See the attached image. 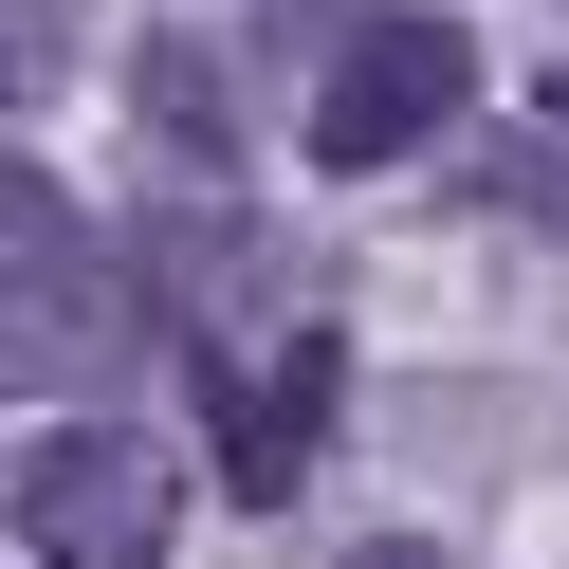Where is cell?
I'll return each instance as SVG.
<instances>
[{
    "label": "cell",
    "instance_id": "cell-1",
    "mask_svg": "<svg viewBox=\"0 0 569 569\" xmlns=\"http://www.w3.org/2000/svg\"><path fill=\"white\" fill-rule=\"evenodd\" d=\"M0 532H19L38 569H166V532H184V459H166L148 422L74 405V422H38V441L0 459Z\"/></svg>",
    "mask_w": 569,
    "mask_h": 569
},
{
    "label": "cell",
    "instance_id": "cell-9",
    "mask_svg": "<svg viewBox=\"0 0 569 569\" xmlns=\"http://www.w3.org/2000/svg\"><path fill=\"white\" fill-rule=\"evenodd\" d=\"M331 569H441V532H349Z\"/></svg>",
    "mask_w": 569,
    "mask_h": 569
},
{
    "label": "cell",
    "instance_id": "cell-8",
    "mask_svg": "<svg viewBox=\"0 0 569 569\" xmlns=\"http://www.w3.org/2000/svg\"><path fill=\"white\" fill-rule=\"evenodd\" d=\"M56 56V0H0V111H19V74Z\"/></svg>",
    "mask_w": 569,
    "mask_h": 569
},
{
    "label": "cell",
    "instance_id": "cell-4",
    "mask_svg": "<svg viewBox=\"0 0 569 569\" xmlns=\"http://www.w3.org/2000/svg\"><path fill=\"white\" fill-rule=\"evenodd\" d=\"M331 386H349V349L295 331V349H276V368L221 405V496H258V515H276V496L312 478V441H331Z\"/></svg>",
    "mask_w": 569,
    "mask_h": 569
},
{
    "label": "cell",
    "instance_id": "cell-2",
    "mask_svg": "<svg viewBox=\"0 0 569 569\" xmlns=\"http://www.w3.org/2000/svg\"><path fill=\"white\" fill-rule=\"evenodd\" d=\"M459 111H478V38L422 19V0H368V19L312 56V111H295V129H312L331 184H368V166H422Z\"/></svg>",
    "mask_w": 569,
    "mask_h": 569
},
{
    "label": "cell",
    "instance_id": "cell-5",
    "mask_svg": "<svg viewBox=\"0 0 569 569\" xmlns=\"http://www.w3.org/2000/svg\"><path fill=\"white\" fill-rule=\"evenodd\" d=\"M129 92H148V129H166L184 166H239V74H221L202 38H148V56H129Z\"/></svg>",
    "mask_w": 569,
    "mask_h": 569
},
{
    "label": "cell",
    "instance_id": "cell-10",
    "mask_svg": "<svg viewBox=\"0 0 569 569\" xmlns=\"http://www.w3.org/2000/svg\"><path fill=\"white\" fill-rule=\"evenodd\" d=\"M551 129H569V74H551Z\"/></svg>",
    "mask_w": 569,
    "mask_h": 569
},
{
    "label": "cell",
    "instance_id": "cell-7",
    "mask_svg": "<svg viewBox=\"0 0 569 569\" xmlns=\"http://www.w3.org/2000/svg\"><path fill=\"white\" fill-rule=\"evenodd\" d=\"M56 239H74V202H56V166H19V148H0V258H56Z\"/></svg>",
    "mask_w": 569,
    "mask_h": 569
},
{
    "label": "cell",
    "instance_id": "cell-3",
    "mask_svg": "<svg viewBox=\"0 0 569 569\" xmlns=\"http://www.w3.org/2000/svg\"><path fill=\"white\" fill-rule=\"evenodd\" d=\"M166 349L148 258L111 239H56V258H0V405H56V386H129Z\"/></svg>",
    "mask_w": 569,
    "mask_h": 569
},
{
    "label": "cell",
    "instance_id": "cell-6",
    "mask_svg": "<svg viewBox=\"0 0 569 569\" xmlns=\"http://www.w3.org/2000/svg\"><path fill=\"white\" fill-rule=\"evenodd\" d=\"M478 202H496V221H532V239H569V129H515V148L478 166Z\"/></svg>",
    "mask_w": 569,
    "mask_h": 569
}]
</instances>
